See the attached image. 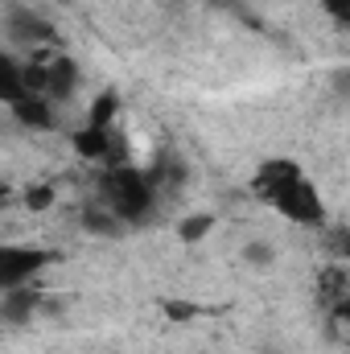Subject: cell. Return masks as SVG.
<instances>
[{"mask_svg":"<svg viewBox=\"0 0 350 354\" xmlns=\"http://www.w3.org/2000/svg\"><path fill=\"white\" fill-rule=\"evenodd\" d=\"M272 256H276V252H272V248H268L264 239H252V243L243 248V260H248V264H256V268L272 264Z\"/></svg>","mask_w":350,"mask_h":354,"instance_id":"11","label":"cell"},{"mask_svg":"<svg viewBox=\"0 0 350 354\" xmlns=\"http://www.w3.org/2000/svg\"><path fill=\"white\" fill-rule=\"evenodd\" d=\"M29 95L25 87V62L8 50H0V107H12Z\"/></svg>","mask_w":350,"mask_h":354,"instance_id":"5","label":"cell"},{"mask_svg":"<svg viewBox=\"0 0 350 354\" xmlns=\"http://www.w3.org/2000/svg\"><path fill=\"white\" fill-rule=\"evenodd\" d=\"M214 227H219L214 214H185V218L177 223V235H181V243H202Z\"/></svg>","mask_w":350,"mask_h":354,"instance_id":"8","label":"cell"},{"mask_svg":"<svg viewBox=\"0 0 350 354\" xmlns=\"http://www.w3.org/2000/svg\"><path fill=\"white\" fill-rule=\"evenodd\" d=\"M79 223H83L87 235H99V239H120V235H124V223H120L111 210H103V206H87Z\"/></svg>","mask_w":350,"mask_h":354,"instance_id":"7","label":"cell"},{"mask_svg":"<svg viewBox=\"0 0 350 354\" xmlns=\"http://www.w3.org/2000/svg\"><path fill=\"white\" fill-rule=\"evenodd\" d=\"M12 111V120L21 124V128H33V132H50L58 120H54V103H46L42 95H25L21 103H12L8 107Z\"/></svg>","mask_w":350,"mask_h":354,"instance_id":"6","label":"cell"},{"mask_svg":"<svg viewBox=\"0 0 350 354\" xmlns=\"http://www.w3.org/2000/svg\"><path fill=\"white\" fill-rule=\"evenodd\" d=\"M165 313L174 322H190V317H198V305L194 301H165Z\"/></svg>","mask_w":350,"mask_h":354,"instance_id":"12","label":"cell"},{"mask_svg":"<svg viewBox=\"0 0 350 354\" xmlns=\"http://www.w3.org/2000/svg\"><path fill=\"white\" fill-rule=\"evenodd\" d=\"M54 264V252L33 248V243H0V297L29 288L46 268Z\"/></svg>","mask_w":350,"mask_h":354,"instance_id":"3","label":"cell"},{"mask_svg":"<svg viewBox=\"0 0 350 354\" xmlns=\"http://www.w3.org/2000/svg\"><path fill=\"white\" fill-rule=\"evenodd\" d=\"M33 305H37V297H33L29 288L4 292V309H0V317H4V322H25V317L33 313Z\"/></svg>","mask_w":350,"mask_h":354,"instance_id":"9","label":"cell"},{"mask_svg":"<svg viewBox=\"0 0 350 354\" xmlns=\"http://www.w3.org/2000/svg\"><path fill=\"white\" fill-rule=\"evenodd\" d=\"M252 189L276 214H284L297 227H322L326 223V202H322L313 177L305 174V165L293 161V157H268V161H260L256 174H252Z\"/></svg>","mask_w":350,"mask_h":354,"instance_id":"1","label":"cell"},{"mask_svg":"<svg viewBox=\"0 0 350 354\" xmlns=\"http://www.w3.org/2000/svg\"><path fill=\"white\" fill-rule=\"evenodd\" d=\"M25 202H29L33 210H46V206L54 202V185H37V189H29V194H25Z\"/></svg>","mask_w":350,"mask_h":354,"instance_id":"14","label":"cell"},{"mask_svg":"<svg viewBox=\"0 0 350 354\" xmlns=\"http://www.w3.org/2000/svg\"><path fill=\"white\" fill-rule=\"evenodd\" d=\"M95 194H99V206L111 210L124 227L149 223V214H153V206H157V185H153V177L145 174V169H136L132 161L99 169Z\"/></svg>","mask_w":350,"mask_h":354,"instance_id":"2","label":"cell"},{"mask_svg":"<svg viewBox=\"0 0 350 354\" xmlns=\"http://www.w3.org/2000/svg\"><path fill=\"white\" fill-rule=\"evenodd\" d=\"M4 37H8L12 46H25V50H37V46H42V50H54V46H62L54 21H46V17H37V12H25V8H12V12H8Z\"/></svg>","mask_w":350,"mask_h":354,"instance_id":"4","label":"cell"},{"mask_svg":"<svg viewBox=\"0 0 350 354\" xmlns=\"http://www.w3.org/2000/svg\"><path fill=\"white\" fill-rule=\"evenodd\" d=\"M326 12H330V21H338V25H350V0H317Z\"/></svg>","mask_w":350,"mask_h":354,"instance_id":"13","label":"cell"},{"mask_svg":"<svg viewBox=\"0 0 350 354\" xmlns=\"http://www.w3.org/2000/svg\"><path fill=\"white\" fill-rule=\"evenodd\" d=\"M120 111V95L116 91H103L95 103H91V115H87V124H116L111 115Z\"/></svg>","mask_w":350,"mask_h":354,"instance_id":"10","label":"cell"}]
</instances>
